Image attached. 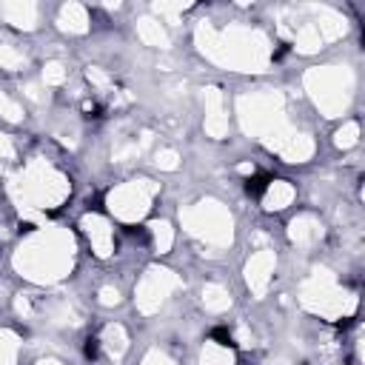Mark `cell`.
Here are the masks:
<instances>
[{"label":"cell","mask_w":365,"mask_h":365,"mask_svg":"<svg viewBox=\"0 0 365 365\" xmlns=\"http://www.w3.org/2000/svg\"><path fill=\"white\" fill-rule=\"evenodd\" d=\"M294 197V189L285 182H266V205L269 208H285Z\"/></svg>","instance_id":"6da1fadb"},{"label":"cell","mask_w":365,"mask_h":365,"mask_svg":"<svg viewBox=\"0 0 365 365\" xmlns=\"http://www.w3.org/2000/svg\"><path fill=\"white\" fill-rule=\"evenodd\" d=\"M357 135H359V126L357 123H346L340 128V135H337V143H340L343 148H351L357 143Z\"/></svg>","instance_id":"7a4b0ae2"}]
</instances>
